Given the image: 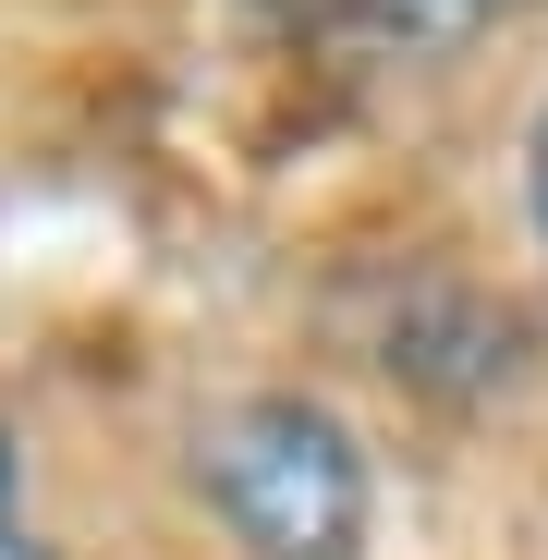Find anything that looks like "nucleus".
I'll return each mask as SVG.
<instances>
[{"instance_id": "obj_1", "label": "nucleus", "mask_w": 548, "mask_h": 560, "mask_svg": "<svg viewBox=\"0 0 548 560\" xmlns=\"http://www.w3.org/2000/svg\"><path fill=\"white\" fill-rule=\"evenodd\" d=\"M208 512L244 560H365V451L329 402L256 390L208 427Z\"/></svg>"}, {"instance_id": "obj_2", "label": "nucleus", "mask_w": 548, "mask_h": 560, "mask_svg": "<svg viewBox=\"0 0 548 560\" xmlns=\"http://www.w3.org/2000/svg\"><path fill=\"white\" fill-rule=\"evenodd\" d=\"M317 49H464L488 25H524L536 0H268Z\"/></svg>"}, {"instance_id": "obj_3", "label": "nucleus", "mask_w": 548, "mask_h": 560, "mask_svg": "<svg viewBox=\"0 0 548 560\" xmlns=\"http://www.w3.org/2000/svg\"><path fill=\"white\" fill-rule=\"evenodd\" d=\"M0 560H49L37 524H25V463H13V439H0Z\"/></svg>"}, {"instance_id": "obj_4", "label": "nucleus", "mask_w": 548, "mask_h": 560, "mask_svg": "<svg viewBox=\"0 0 548 560\" xmlns=\"http://www.w3.org/2000/svg\"><path fill=\"white\" fill-rule=\"evenodd\" d=\"M536 232H548V122H536Z\"/></svg>"}]
</instances>
